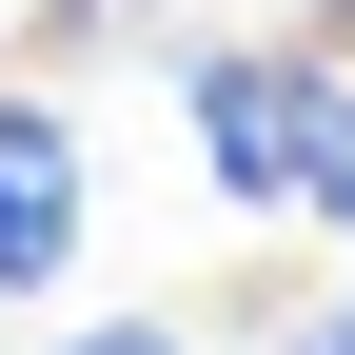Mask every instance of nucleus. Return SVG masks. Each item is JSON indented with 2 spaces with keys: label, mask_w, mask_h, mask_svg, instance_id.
Instances as JSON below:
<instances>
[{
  "label": "nucleus",
  "mask_w": 355,
  "mask_h": 355,
  "mask_svg": "<svg viewBox=\"0 0 355 355\" xmlns=\"http://www.w3.org/2000/svg\"><path fill=\"white\" fill-rule=\"evenodd\" d=\"M178 119H198V178L237 217H296V178H316V60H277V40H178Z\"/></svg>",
  "instance_id": "f257e3e1"
},
{
  "label": "nucleus",
  "mask_w": 355,
  "mask_h": 355,
  "mask_svg": "<svg viewBox=\"0 0 355 355\" xmlns=\"http://www.w3.org/2000/svg\"><path fill=\"white\" fill-rule=\"evenodd\" d=\"M60 257H79V119L0 99V296H60Z\"/></svg>",
  "instance_id": "f03ea898"
},
{
  "label": "nucleus",
  "mask_w": 355,
  "mask_h": 355,
  "mask_svg": "<svg viewBox=\"0 0 355 355\" xmlns=\"http://www.w3.org/2000/svg\"><path fill=\"white\" fill-rule=\"evenodd\" d=\"M296 217H355V79H316V178H296Z\"/></svg>",
  "instance_id": "7ed1b4c3"
},
{
  "label": "nucleus",
  "mask_w": 355,
  "mask_h": 355,
  "mask_svg": "<svg viewBox=\"0 0 355 355\" xmlns=\"http://www.w3.org/2000/svg\"><path fill=\"white\" fill-rule=\"evenodd\" d=\"M40 355H198L178 316H79V336H40Z\"/></svg>",
  "instance_id": "20e7f679"
},
{
  "label": "nucleus",
  "mask_w": 355,
  "mask_h": 355,
  "mask_svg": "<svg viewBox=\"0 0 355 355\" xmlns=\"http://www.w3.org/2000/svg\"><path fill=\"white\" fill-rule=\"evenodd\" d=\"M277 355H355V296H336V316H296V336H277Z\"/></svg>",
  "instance_id": "39448f33"
}]
</instances>
